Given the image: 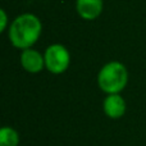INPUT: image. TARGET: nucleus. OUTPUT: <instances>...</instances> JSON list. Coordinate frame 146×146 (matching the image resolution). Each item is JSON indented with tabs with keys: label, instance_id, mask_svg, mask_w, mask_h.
<instances>
[{
	"label": "nucleus",
	"instance_id": "obj_8",
	"mask_svg": "<svg viewBox=\"0 0 146 146\" xmlns=\"http://www.w3.org/2000/svg\"><path fill=\"white\" fill-rule=\"evenodd\" d=\"M0 32H5V31L9 28V25H8V14L5 12V9H0Z\"/></svg>",
	"mask_w": 146,
	"mask_h": 146
},
{
	"label": "nucleus",
	"instance_id": "obj_6",
	"mask_svg": "<svg viewBox=\"0 0 146 146\" xmlns=\"http://www.w3.org/2000/svg\"><path fill=\"white\" fill-rule=\"evenodd\" d=\"M104 9L103 0H76V10L85 21H94L100 17Z\"/></svg>",
	"mask_w": 146,
	"mask_h": 146
},
{
	"label": "nucleus",
	"instance_id": "obj_4",
	"mask_svg": "<svg viewBox=\"0 0 146 146\" xmlns=\"http://www.w3.org/2000/svg\"><path fill=\"white\" fill-rule=\"evenodd\" d=\"M19 62L22 68L27 73H31V74H37L42 69H45L44 54H41L40 51L33 48H28L22 50L19 56Z\"/></svg>",
	"mask_w": 146,
	"mask_h": 146
},
{
	"label": "nucleus",
	"instance_id": "obj_3",
	"mask_svg": "<svg viewBox=\"0 0 146 146\" xmlns=\"http://www.w3.org/2000/svg\"><path fill=\"white\" fill-rule=\"evenodd\" d=\"M45 69L51 74H63L71 66V53L62 44H51L44 51Z\"/></svg>",
	"mask_w": 146,
	"mask_h": 146
},
{
	"label": "nucleus",
	"instance_id": "obj_5",
	"mask_svg": "<svg viewBox=\"0 0 146 146\" xmlns=\"http://www.w3.org/2000/svg\"><path fill=\"white\" fill-rule=\"evenodd\" d=\"M127 103L121 94H109L103 101V111L110 119H121L126 114Z\"/></svg>",
	"mask_w": 146,
	"mask_h": 146
},
{
	"label": "nucleus",
	"instance_id": "obj_7",
	"mask_svg": "<svg viewBox=\"0 0 146 146\" xmlns=\"http://www.w3.org/2000/svg\"><path fill=\"white\" fill-rule=\"evenodd\" d=\"M21 136L15 128L4 126L0 129V146H19Z\"/></svg>",
	"mask_w": 146,
	"mask_h": 146
},
{
	"label": "nucleus",
	"instance_id": "obj_2",
	"mask_svg": "<svg viewBox=\"0 0 146 146\" xmlns=\"http://www.w3.org/2000/svg\"><path fill=\"white\" fill-rule=\"evenodd\" d=\"M128 69L122 62L111 60L100 68L96 77L98 87L105 95L121 94L128 85Z\"/></svg>",
	"mask_w": 146,
	"mask_h": 146
},
{
	"label": "nucleus",
	"instance_id": "obj_1",
	"mask_svg": "<svg viewBox=\"0 0 146 146\" xmlns=\"http://www.w3.org/2000/svg\"><path fill=\"white\" fill-rule=\"evenodd\" d=\"M42 33V23L37 15L23 13L10 22L8 28V38L15 49L25 50L32 48Z\"/></svg>",
	"mask_w": 146,
	"mask_h": 146
}]
</instances>
